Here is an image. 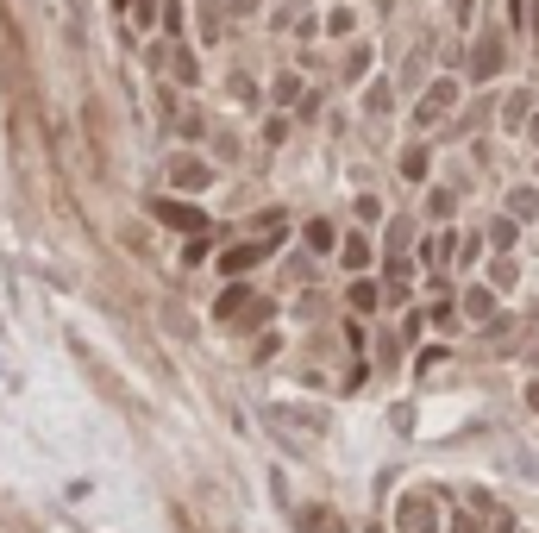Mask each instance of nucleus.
I'll use <instances>...</instances> for the list:
<instances>
[{
  "label": "nucleus",
  "mask_w": 539,
  "mask_h": 533,
  "mask_svg": "<svg viewBox=\"0 0 539 533\" xmlns=\"http://www.w3.org/2000/svg\"><path fill=\"white\" fill-rule=\"evenodd\" d=\"M396 515H402V533H439V502H433V490H407L402 502H396Z\"/></svg>",
  "instance_id": "obj_1"
},
{
  "label": "nucleus",
  "mask_w": 539,
  "mask_h": 533,
  "mask_svg": "<svg viewBox=\"0 0 539 533\" xmlns=\"http://www.w3.org/2000/svg\"><path fill=\"white\" fill-rule=\"evenodd\" d=\"M452 101H458V82H433L414 120H420V126H433V120H445V114H452Z\"/></svg>",
  "instance_id": "obj_2"
},
{
  "label": "nucleus",
  "mask_w": 539,
  "mask_h": 533,
  "mask_svg": "<svg viewBox=\"0 0 539 533\" xmlns=\"http://www.w3.org/2000/svg\"><path fill=\"white\" fill-rule=\"evenodd\" d=\"M169 182H176V188H207L214 170H207L201 157H169Z\"/></svg>",
  "instance_id": "obj_3"
},
{
  "label": "nucleus",
  "mask_w": 539,
  "mask_h": 533,
  "mask_svg": "<svg viewBox=\"0 0 539 533\" xmlns=\"http://www.w3.org/2000/svg\"><path fill=\"white\" fill-rule=\"evenodd\" d=\"M151 214H157L163 226H176V233H201V226H207V220H201V214H195L188 201H157Z\"/></svg>",
  "instance_id": "obj_4"
},
{
  "label": "nucleus",
  "mask_w": 539,
  "mask_h": 533,
  "mask_svg": "<svg viewBox=\"0 0 539 533\" xmlns=\"http://www.w3.org/2000/svg\"><path fill=\"white\" fill-rule=\"evenodd\" d=\"M502 69V38L496 32H483L477 38V63H470V82H483V76H496Z\"/></svg>",
  "instance_id": "obj_5"
},
{
  "label": "nucleus",
  "mask_w": 539,
  "mask_h": 533,
  "mask_svg": "<svg viewBox=\"0 0 539 533\" xmlns=\"http://www.w3.org/2000/svg\"><path fill=\"white\" fill-rule=\"evenodd\" d=\"M264 252H270V239H258V245H233V252L220 258V270H226V276H245L251 264H264Z\"/></svg>",
  "instance_id": "obj_6"
},
{
  "label": "nucleus",
  "mask_w": 539,
  "mask_h": 533,
  "mask_svg": "<svg viewBox=\"0 0 539 533\" xmlns=\"http://www.w3.org/2000/svg\"><path fill=\"white\" fill-rule=\"evenodd\" d=\"M245 308H251V289H239V282L214 301V314H226V320H245Z\"/></svg>",
  "instance_id": "obj_7"
},
{
  "label": "nucleus",
  "mask_w": 539,
  "mask_h": 533,
  "mask_svg": "<svg viewBox=\"0 0 539 533\" xmlns=\"http://www.w3.org/2000/svg\"><path fill=\"white\" fill-rule=\"evenodd\" d=\"M489 308H496L489 289H464V320H489Z\"/></svg>",
  "instance_id": "obj_8"
},
{
  "label": "nucleus",
  "mask_w": 539,
  "mask_h": 533,
  "mask_svg": "<svg viewBox=\"0 0 539 533\" xmlns=\"http://www.w3.org/2000/svg\"><path fill=\"white\" fill-rule=\"evenodd\" d=\"M508 214H515V220H534L539 214V188H515V195H508Z\"/></svg>",
  "instance_id": "obj_9"
},
{
  "label": "nucleus",
  "mask_w": 539,
  "mask_h": 533,
  "mask_svg": "<svg viewBox=\"0 0 539 533\" xmlns=\"http://www.w3.org/2000/svg\"><path fill=\"white\" fill-rule=\"evenodd\" d=\"M527 107H534L527 95H515V101H508V114H502V120H508V133H521V126H527Z\"/></svg>",
  "instance_id": "obj_10"
},
{
  "label": "nucleus",
  "mask_w": 539,
  "mask_h": 533,
  "mask_svg": "<svg viewBox=\"0 0 539 533\" xmlns=\"http://www.w3.org/2000/svg\"><path fill=\"white\" fill-rule=\"evenodd\" d=\"M352 308L370 314V308H377V282H352Z\"/></svg>",
  "instance_id": "obj_11"
},
{
  "label": "nucleus",
  "mask_w": 539,
  "mask_h": 533,
  "mask_svg": "<svg viewBox=\"0 0 539 533\" xmlns=\"http://www.w3.org/2000/svg\"><path fill=\"white\" fill-rule=\"evenodd\" d=\"M339 258H345L352 270H364V264H370V245H364V239H345V252H339Z\"/></svg>",
  "instance_id": "obj_12"
},
{
  "label": "nucleus",
  "mask_w": 539,
  "mask_h": 533,
  "mask_svg": "<svg viewBox=\"0 0 539 533\" xmlns=\"http://www.w3.org/2000/svg\"><path fill=\"white\" fill-rule=\"evenodd\" d=\"M307 533H345V528H339L326 509H307Z\"/></svg>",
  "instance_id": "obj_13"
},
{
  "label": "nucleus",
  "mask_w": 539,
  "mask_h": 533,
  "mask_svg": "<svg viewBox=\"0 0 539 533\" xmlns=\"http://www.w3.org/2000/svg\"><path fill=\"white\" fill-rule=\"evenodd\" d=\"M307 245H314V252H333V226L314 220V226H307Z\"/></svg>",
  "instance_id": "obj_14"
},
{
  "label": "nucleus",
  "mask_w": 539,
  "mask_h": 533,
  "mask_svg": "<svg viewBox=\"0 0 539 533\" xmlns=\"http://www.w3.org/2000/svg\"><path fill=\"white\" fill-rule=\"evenodd\" d=\"M402 176H426V151H407V157H402Z\"/></svg>",
  "instance_id": "obj_15"
},
{
  "label": "nucleus",
  "mask_w": 539,
  "mask_h": 533,
  "mask_svg": "<svg viewBox=\"0 0 539 533\" xmlns=\"http://www.w3.org/2000/svg\"><path fill=\"white\" fill-rule=\"evenodd\" d=\"M452 533H489V528H483V521H470V515H458V528H452Z\"/></svg>",
  "instance_id": "obj_16"
},
{
  "label": "nucleus",
  "mask_w": 539,
  "mask_h": 533,
  "mask_svg": "<svg viewBox=\"0 0 539 533\" xmlns=\"http://www.w3.org/2000/svg\"><path fill=\"white\" fill-rule=\"evenodd\" d=\"M527 408H539V383H527Z\"/></svg>",
  "instance_id": "obj_17"
},
{
  "label": "nucleus",
  "mask_w": 539,
  "mask_h": 533,
  "mask_svg": "<svg viewBox=\"0 0 539 533\" xmlns=\"http://www.w3.org/2000/svg\"><path fill=\"white\" fill-rule=\"evenodd\" d=\"M114 6H144V0H114Z\"/></svg>",
  "instance_id": "obj_18"
},
{
  "label": "nucleus",
  "mask_w": 539,
  "mask_h": 533,
  "mask_svg": "<svg viewBox=\"0 0 539 533\" xmlns=\"http://www.w3.org/2000/svg\"><path fill=\"white\" fill-rule=\"evenodd\" d=\"M534 138H539V120H534Z\"/></svg>",
  "instance_id": "obj_19"
}]
</instances>
